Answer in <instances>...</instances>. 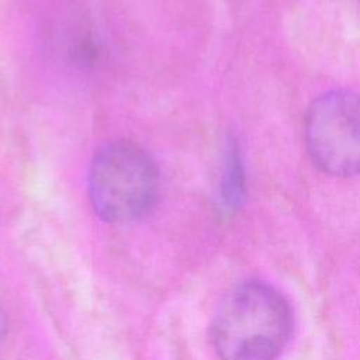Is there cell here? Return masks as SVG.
<instances>
[{
	"label": "cell",
	"mask_w": 360,
	"mask_h": 360,
	"mask_svg": "<svg viewBox=\"0 0 360 360\" xmlns=\"http://www.w3.org/2000/svg\"><path fill=\"white\" fill-rule=\"evenodd\" d=\"M245 198V172L238 142H228L224 173L221 180V200L226 210H236Z\"/></svg>",
	"instance_id": "4"
},
{
	"label": "cell",
	"mask_w": 360,
	"mask_h": 360,
	"mask_svg": "<svg viewBox=\"0 0 360 360\" xmlns=\"http://www.w3.org/2000/svg\"><path fill=\"white\" fill-rule=\"evenodd\" d=\"M304 138L312 163L326 174H360V93L330 90L307 110Z\"/></svg>",
	"instance_id": "3"
},
{
	"label": "cell",
	"mask_w": 360,
	"mask_h": 360,
	"mask_svg": "<svg viewBox=\"0 0 360 360\" xmlns=\"http://www.w3.org/2000/svg\"><path fill=\"white\" fill-rule=\"evenodd\" d=\"M159 194V173L138 145L117 141L94 155L89 170V198L94 212L111 224L148 215Z\"/></svg>",
	"instance_id": "2"
},
{
	"label": "cell",
	"mask_w": 360,
	"mask_h": 360,
	"mask_svg": "<svg viewBox=\"0 0 360 360\" xmlns=\"http://www.w3.org/2000/svg\"><path fill=\"white\" fill-rule=\"evenodd\" d=\"M7 332H8V319H7V312L0 301V349L7 338Z\"/></svg>",
	"instance_id": "5"
},
{
	"label": "cell",
	"mask_w": 360,
	"mask_h": 360,
	"mask_svg": "<svg viewBox=\"0 0 360 360\" xmlns=\"http://www.w3.org/2000/svg\"><path fill=\"white\" fill-rule=\"evenodd\" d=\"M292 326L284 295L264 281L248 280L232 287L218 304L210 339L221 360H277Z\"/></svg>",
	"instance_id": "1"
}]
</instances>
